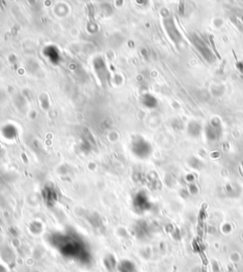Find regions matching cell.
I'll return each mask as SVG.
<instances>
[{
	"label": "cell",
	"instance_id": "7a4b0ae2",
	"mask_svg": "<svg viewBox=\"0 0 243 272\" xmlns=\"http://www.w3.org/2000/svg\"><path fill=\"white\" fill-rule=\"evenodd\" d=\"M117 270L119 272H133L134 267L129 261H123L118 263Z\"/></svg>",
	"mask_w": 243,
	"mask_h": 272
},
{
	"label": "cell",
	"instance_id": "3957f363",
	"mask_svg": "<svg viewBox=\"0 0 243 272\" xmlns=\"http://www.w3.org/2000/svg\"><path fill=\"white\" fill-rule=\"evenodd\" d=\"M210 43H211V46H212V48H213V50H214V53H215V54L216 55V57H218V59H221V56H220V54L218 53V50H216V45H215V42H214V39L212 38V36H210Z\"/></svg>",
	"mask_w": 243,
	"mask_h": 272
},
{
	"label": "cell",
	"instance_id": "6da1fadb",
	"mask_svg": "<svg viewBox=\"0 0 243 272\" xmlns=\"http://www.w3.org/2000/svg\"><path fill=\"white\" fill-rule=\"evenodd\" d=\"M104 267H106V268L110 272L117 270L118 262L116 261V259L112 255L106 256V258L104 259Z\"/></svg>",
	"mask_w": 243,
	"mask_h": 272
}]
</instances>
